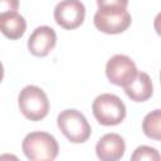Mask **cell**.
Returning <instances> with one entry per match:
<instances>
[{
    "mask_svg": "<svg viewBox=\"0 0 161 161\" xmlns=\"http://www.w3.org/2000/svg\"><path fill=\"white\" fill-rule=\"evenodd\" d=\"M23 152L31 161H52L58 156L59 146L54 136L47 132H30L23 140Z\"/></svg>",
    "mask_w": 161,
    "mask_h": 161,
    "instance_id": "6da1fadb",
    "label": "cell"
},
{
    "mask_svg": "<svg viewBox=\"0 0 161 161\" xmlns=\"http://www.w3.org/2000/svg\"><path fill=\"white\" fill-rule=\"evenodd\" d=\"M94 118L103 126H116L126 117V106L119 97L112 93H103L96 97L92 104Z\"/></svg>",
    "mask_w": 161,
    "mask_h": 161,
    "instance_id": "7a4b0ae2",
    "label": "cell"
},
{
    "mask_svg": "<svg viewBox=\"0 0 161 161\" xmlns=\"http://www.w3.org/2000/svg\"><path fill=\"white\" fill-rule=\"evenodd\" d=\"M20 112L30 121L43 119L49 111V101L45 92L36 86H25L18 97Z\"/></svg>",
    "mask_w": 161,
    "mask_h": 161,
    "instance_id": "3957f363",
    "label": "cell"
},
{
    "mask_svg": "<svg viewBox=\"0 0 161 161\" xmlns=\"http://www.w3.org/2000/svg\"><path fill=\"white\" fill-rule=\"evenodd\" d=\"M62 133L73 143L86 142L91 136V126L84 114L77 109H64L57 117Z\"/></svg>",
    "mask_w": 161,
    "mask_h": 161,
    "instance_id": "277c9868",
    "label": "cell"
},
{
    "mask_svg": "<svg viewBox=\"0 0 161 161\" xmlns=\"http://www.w3.org/2000/svg\"><path fill=\"white\" fill-rule=\"evenodd\" d=\"M135 62L123 54H116L111 57L106 64V75L108 80L116 86H127L137 74Z\"/></svg>",
    "mask_w": 161,
    "mask_h": 161,
    "instance_id": "5b68a950",
    "label": "cell"
},
{
    "mask_svg": "<svg viewBox=\"0 0 161 161\" xmlns=\"http://www.w3.org/2000/svg\"><path fill=\"white\" fill-rule=\"evenodd\" d=\"M86 16V8L80 0H62L54 8L55 23L67 29L72 30L78 28Z\"/></svg>",
    "mask_w": 161,
    "mask_h": 161,
    "instance_id": "8992f818",
    "label": "cell"
},
{
    "mask_svg": "<svg viewBox=\"0 0 161 161\" xmlns=\"http://www.w3.org/2000/svg\"><path fill=\"white\" fill-rule=\"evenodd\" d=\"M131 21L132 19L127 10H121V11L97 10L93 18L94 26L106 34L123 33L131 25Z\"/></svg>",
    "mask_w": 161,
    "mask_h": 161,
    "instance_id": "52a82bcc",
    "label": "cell"
},
{
    "mask_svg": "<svg viewBox=\"0 0 161 161\" xmlns=\"http://www.w3.org/2000/svg\"><path fill=\"white\" fill-rule=\"evenodd\" d=\"M57 43V34L50 26L43 25L36 28L28 39V49L35 57L48 55Z\"/></svg>",
    "mask_w": 161,
    "mask_h": 161,
    "instance_id": "ba28073f",
    "label": "cell"
},
{
    "mask_svg": "<svg viewBox=\"0 0 161 161\" xmlns=\"http://www.w3.org/2000/svg\"><path fill=\"white\" fill-rule=\"evenodd\" d=\"M126 145L118 133H106L96 145L97 157L102 161H117L123 157Z\"/></svg>",
    "mask_w": 161,
    "mask_h": 161,
    "instance_id": "9c48e42d",
    "label": "cell"
},
{
    "mask_svg": "<svg viewBox=\"0 0 161 161\" xmlns=\"http://www.w3.org/2000/svg\"><path fill=\"white\" fill-rule=\"evenodd\" d=\"M126 94L135 102H145L153 93V86L150 75L145 72H137L136 77L123 87Z\"/></svg>",
    "mask_w": 161,
    "mask_h": 161,
    "instance_id": "30bf717a",
    "label": "cell"
},
{
    "mask_svg": "<svg viewBox=\"0 0 161 161\" xmlns=\"http://www.w3.org/2000/svg\"><path fill=\"white\" fill-rule=\"evenodd\" d=\"M26 30L25 19L16 11L0 15V31L9 39L15 40L24 35Z\"/></svg>",
    "mask_w": 161,
    "mask_h": 161,
    "instance_id": "8fae6325",
    "label": "cell"
},
{
    "mask_svg": "<svg viewBox=\"0 0 161 161\" xmlns=\"http://www.w3.org/2000/svg\"><path fill=\"white\" fill-rule=\"evenodd\" d=\"M160 125H161V112L160 109H155L145 116L142 121V131L147 137L158 141L161 138Z\"/></svg>",
    "mask_w": 161,
    "mask_h": 161,
    "instance_id": "7c38bea8",
    "label": "cell"
},
{
    "mask_svg": "<svg viewBox=\"0 0 161 161\" xmlns=\"http://www.w3.org/2000/svg\"><path fill=\"white\" fill-rule=\"evenodd\" d=\"M131 160L133 161H141V160H155L158 161L160 160V153L156 148L150 147V146H138L135 152L131 156Z\"/></svg>",
    "mask_w": 161,
    "mask_h": 161,
    "instance_id": "4fadbf2b",
    "label": "cell"
},
{
    "mask_svg": "<svg viewBox=\"0 0 161 161\" xmlns=\"http://www.w3.org/2000/svg\"><path fill=\"white\" fill-rule=\"evenodd\" d=\"M98 10L107 11H121L126 10L128 5V0H97Z\"/></svg>",
    "mask_w": 161,
    "mask_h": 161,
    "instance_id": "5bb4252c",
    "label": "cell"
},
{
    "mask_svg": "<svg viewBox=\"0 0 161 161\" xmlns=\"http://www.w3.org/2000/svg\"><path fill=\"white\" fill-rule=\"evenodd\" d=\"M19 8V0H0V15L16 11Z\"/></svg>",
    "mask_w": 161,
    "mask_h": 161,
    "instance_id": "9a60e30c",
    "label": "cell"
},
{
    "mask_svg": "<svg viewBox=\"0 0 161 161\" xmlns=\"http://www.w3.org/2000/svg\"><path fill=\"white\" fill-rule=\"evenodd\" d=\"M3 78H4V67H3V64L0 62V82L3 80Z\"/></svg>",
    "mask_w": 161,
    "mask_h": 161,
    "instance_id": "2e32d148",
    "label": "cell"
}]
</instances>
